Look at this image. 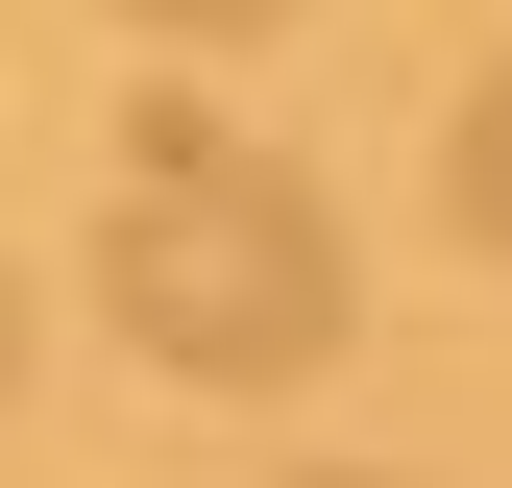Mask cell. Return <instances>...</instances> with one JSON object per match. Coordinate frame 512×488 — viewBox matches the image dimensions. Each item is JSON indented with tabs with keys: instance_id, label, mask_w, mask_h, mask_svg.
Segmentation results:
<instances>
[{
	"instance_id": "1",
	"label": "cell",
	"mask_w": 512,
	"mask_h": 488,
	"mask_svg": "<svg viewBox=\"0 0 512 488\" xmlns=\"http://www.w3.org/2000/svg\"><path fill=\"white\" fill-rule=\"evenodd\" d=\"M98 318L147 342L171 391H293V366H342V220H317V171L244 147V122H122Z\"/></svg>"
},
{
	"instance_id": "2",
	"label": "cell",
	"mask_w": 512,
	"mask_h": 488,
	"mask_svg": "<svg viewBox=\"0 0 512 488\" xmlns=\"http://www.w3.org/2000/svg\"><path fill=\"white\" fill-rule=\"evenodd\" d=\"M439 196H464V244H488V269H512V49H488V74H464V122H439Z\"/></svg>"
},
{
	"instance_id": "3",
	"label": "cell",
	"mask_w": 512,
	"mask_h": 488,
	"mask_svg": "<svg viewBox=\"0 0 512 488\" xmlns=\"http://www.w3.org/2000/svg\"><path fill=\"white\" fill-rule=\"evenodd\" d=\"M122 25H171V49H244V25H293V0H122Z\"/></svg>"
},
{
	"instance_id": "4",
	"label": "cell",
	"mask_w": 512,
	"mask_h": 488,
	"mask_svg": "<svg viewBox=\"0 0 512 488\" xmlns=\"http://www.w3.org/2000/svg\"><path fill=\"white\" fill-rule=\"evenodd\" d=\"M317 488H342V464H317Z\"/></svg>"
}]
</instances>
